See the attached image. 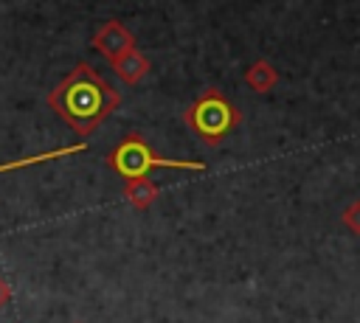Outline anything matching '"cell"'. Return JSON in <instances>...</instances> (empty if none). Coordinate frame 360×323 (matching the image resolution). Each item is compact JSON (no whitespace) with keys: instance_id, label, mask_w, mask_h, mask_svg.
<instances>
[{"instance_id":"obj_3","label":"cell","mask_w":360,"mask_h":323,"mask_svg":"<svg viewBox=\"0 0 360 323\" xmlns=\"http://www.w3.org/2000/svg\"><path fill=\"white\" fill-rule=\"evenodd\" d=\"M186 124L208 143V146H217L236 124H239V112L231 107V101L208 87L200 93V98L186 110Z\"/></svg>"},{"instance_id":"obj_4","label":"cell","mask_w":360,"mask_h":323,"mask_svg":"<svg viewBox=\"0 0 360 323\" xmlns=\"http://www.w3.org/2000/svg\"><path fill=\"white\" fill-rule=\"evenodd\" d=\"M93 48L101 51L110 62H115L118 56H124L127 51H132L135 42H132V34H129L118 20H110V22H107L104 28H98V34L93 37Z\"/></svg>"},{"instance_id":"obj_5","label":"cell","mask_w":360,"mask_h":323,"mask_svg":"<svg viewBox=\"0 0 360 323\" xmlns=\"http://www.w3.org/2000/svg\"><path fill=\"white\" fill-rule=\"evenodd\" d=\"M112 70L118 73V79H124L127 84H138L143 76H146V70H149V62L132 48V51H127L124 56H118L115 62H112Z\"/></svg>"},{"instance_id":"obj_1","label":"cell","mask_w":360,"mask_h":323,"mask_svg":"<svg viewBox=\"0 0 360 323\" xmlns=\"http://www.w3.org/2000/svg\"><path fill=\"white\" fill-rule=\"evenodd\" d=\"M48 104L70 124V129L90 135L121 104V98L90 65H79L51 90Z\"/></svg>"},{"instance_id":"obj_10","label":"cell","mask_w":360,"mask_h":323,"mask_svg":"<svg viewBox=\"0 0 360 323\" xmlns=\"http://www.w3.org/2000/svg\"><path fill=\"white\" fill-rule=\"evenodd\" d=\"M8 301H11V286H8V284L0 278V306H6Z\"/></svg>"},{"instance_id":"obj_8","label":"cell","mask_w":360,"mask_h":323,"mask_svg":"<svg viewBox=\"0 0 360 323\" xmlns=\"http://www.w3.org/2000/svg\"><path fill=\"white\" fill-rule=\"evenodd\" d=\"M245 79H248V84H250L253 90L264 93V90H270V87H273V81H276V70L270 67V62L259 59V62H253V65L248 67Z\"/></svg>"},{"instance_id":"obj_9","label":"cell","mask_w":360,"mask_h":323,"mask_svg":"<svg viewBox=\"0 0 360 323\" xmlns=\"http://www.w3.org/2000/svg\"><path fill=\"white\" fill-rule=\"evenodd\" d=\"M343 225H346L352 233H360V199L352 202V205L343 211Z\"/></svg>"},{"instance_id":"obj_2","label":"cell","mask_w":360,"mask_h":323,"mask_svg":"<svg viewBox=\"0 0 360 323\" xmlns=\"http://www.w3.org/2000/svg\"><path fill=\"white\" fill-rule=\"evenodd\" d=\"M110 166L127 177V180H135V177H146L149 169H186V171H202L205 163L202 160H169V157H158L152 152V146L138 135H127L110 154Z\"/></svg>"},{"instance_id":"obj_6","label":"cell","mask_w":360,"mask_h":323,"mask_svg":"<svg viewBox=\"0 0 360 323\" xmlns=\"http://www.w3.org/2000/svg\"><path fill=\"white\" fill-rule=\"evenodd\" d=\"M124 197H127V202H129L132 208L146 211V208L158 199V185H155L152 180H146V177H135V180H129V183H127Z\"/></svg>"},{"instance_id":"obj_7","label":"cell","mask_w":360,"mask_h":323,"mask_svg":"<svg viewBox=\"0 0 360 323\" xmlns=\"http://www.w3.org/2000/svg\"><path fill=\"white\" fill-rule=\"evenodd\" d=\"M87 143H73V146H62V149H51V152H42V154H34V157H22V160H11V163H0V174L3 171H14V169H22V166H34V163H45V160H59L65 154H76V152H84Z\"/></svg>"}]
</instances>
